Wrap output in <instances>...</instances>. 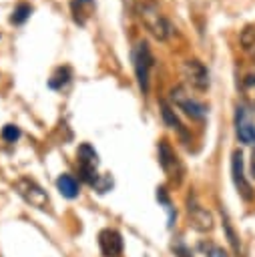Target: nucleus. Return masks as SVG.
Wrapping results in <instances>:
<instances>
[{
	"instance_id": "1",
	"label": "nucleus",
	"mask_w": 255,
	"mask_h": 257,
	"mask_svg": "<svg viewBox=\"0 0 255 257\" xmlns=\"http://www.w3.org/2000/svg\"><path fill=\"white\" fill-rule=\"evenodd\" d=\"M131 6H133V10L137 12V16L141 18V22L147 26V30H149L155 38L167 40V38L175 32V28H173V24L169 22V18L161 14L159 6H157L153 0H131Z\"/></svg>"
},
{
	"instance_id": "2",
	"label": "nucleus",
	"mask_w": 255,
	"mask_h": 257,
	"mask_svg": "<svg viewBox=\"0 0 255 257\" xmlns=\"http://www.w3.org/2000/svg\"><path fill=\"white\" fill-rule=\"evenodd\" d=\"M153 54L147 42H139L133 48V64H135V72H137V80L143 92L149 90V76H151V68H153Z\"/></svg>"
},
{
	"instance_id": "3",
	"label": "nucleus",
	"mask_w": 255,
	"mask_h": 257,
	"mask_svg": "<svg viewBox=\"0 0 255 257\" xmlns=\"http://www.w3.org/2000/svg\"><path fill=\"white\" fill-rule=\"evenodd\" d=\"M169 96H171V100H173L181 110H185V114H189L191 118H195V120L205 118L207 106L201 104L197 98H193L183 86H173L171 92H169Z\"/></svg>"
},
{
	"instance_id": "4",
	"label": "nucleus",
	"mask_w": 255,
	"mask_h": 257,
	"mask_svg": "<svg viewBox=\"0 0 255 257\" xmlns=\"http://www.w3.org/2000/svg\"><path fill=\"white\" fill-rule=\"evenodd\" d=\"M183 74H185V78L191 82V86H195L197 90H205V88H209V70H207V66L201 62V60H197V58H189V60H185V64H183Z\"/></svg>"
},
{
	"instance_id": "5",
	"label": "nucleus",
	"mask_w": 255,
	"mask_h": 257,
	"mask_svg": "<svg viewBox=\"0 0 255 257\" xmlns=\"http://www.w3.org/2000/svg\"><path fill=\"white\" fill-rule=\"evenodd\" d=\"M16 191L24 197L26 203H30L32 207H38V209H46L48 207V195L44 193V189L40 185H36L34 181L30 179H20L16 183Z\"/></svg>"
},
{
	"instance_id": "6",
	"label": "nucleus",
	"mask_w": 255,
	"mask_h": 257,
	"mask_svg": "<svg viewBox=\"0 0 255 257\" xmlns=\"http://www.w3.org/2000/svg\"><path fill=\"white\" fill-rule=\"evenodd\" d=\"M159 163H161L163 171H165L171 179L181 181V177H183V165H181L179 157L175 155V151L171 149V145H169L167 141H161V143H159Z\"/></svg>"
},
{
	"instance_id": "7",
	"label": "nucleus",
	"mask_w": 255,
	"mask_h": 257,
	"mask_svg": "<svg viewBox=\"0 0 255 257\" xmlns=\"http://www.w3.org/2000/svg\"><path fill=\"white\" fill-rule=\"evenodd\" d=\"M231 173H233V183H235V187H237V193H239L245 201H251V199H253V187H251V183L245 179L241 151H235V153H233V159H231Z\"/></svg>"
},
{
	"instance_id": "8",
	"label": "nucleus",
	"mask_w": 255,
	"mask_h": 257,
	"mask_svg": "<svg viewBox=\"0 0 255 257\" xmlns=\"http://www.w3.org/2000/svg\"><path fill=\"white\" fill-rule=\"evenodd\" d=\"M235 128H237V137H239L241 143H245V145H253L255 143V122L251 120V112L243 104L237 106Z\"/></svg>"
},
{
	"instance_id": "9",
	"label": "nucleus",
	"mask_w": 255,
	"mask_h": 257,
	"mask_svg": "<svg viewBox=\"0 0 255 257\" xmlns=\"http://www.w3.org/2000/svg\"><path fill=\"white\" fill-rule=\"evenodd\" d=\"M98 247L104 257H120L122 253V237L114 229H102L98 235Z\"/></svg>"
},
{
	"instance_id": "10",
	"label": "nucleus",
	"mask_w": 255,
	"mask_h": 257,
	"mask_svg": "<svg viewBox=\"0 0 255 257\" xmlns=\"http://www.w3.org/2000/svg\"><path fill=\"white\" fill-rule=\"evenodd\" d=\"M187 209H189V217L193 221V227L197 231H211L213 229V217H211V213L207 209H203L195 201L193 203L189 201V207Z\"/></svg>"
},
{
	"instance_id": "11",
	"label": "nucleus",
	"mask_w": 255,
	"mask_h": 257,
	"mask_svg": "<svg viewBox=\"0 0 255 257\" xmlns=\"http://www.w3.org/2000/svg\"><path fill=\"white\" fill-rule=\"evenodd\" d=\"M56 189H58V193H60L62 197H66V199H74V197L78 195V183H76V179H74L72 175H68V173H62V175L56 179Z\"/></svg>"
},
{
	"instance_id": "12",
	"label": "nucleus",
	"mask_w": 255,
	"mask_h": 257,
	"mask_svg": "<svg viewBox=\"0 0 255 257\" xmlns=\"http://www.w3.org/2000/svg\"><path fill=\"white\" fill-rule=\"evenodd\" d=\"M78 167H92V169H96V165H98V155H96V151L90 147V145H80L78 147Z\"/></svg>"
},
{
	"instance_id": "13",
	"label": "nucleus",
	"mask_w": 255,
	"mask_h": 257,
	"mask_svg": "<svg viewBox=\"0 0 255 257\" xmlns=\"http://www.w3.org/2000/svg\"><path fill=\"white\" fill-rule=\"evenodd\" d=\"M161 114H163V118H165V122L171 126V128H175L177 133H181L183 137H185V128H183V124H181V120L177 118V114H175V110L165 102V100H161Z\"/></svg>"
},
{
	"instance_id": "14",
	"label": "nucleus",
	"mask_w": 255,
	"mask_h": 257,
	"mask_svg": "<svg viewBox=\"0 0 255 257\" xmlns=\"http://www.w3.org/2000/svg\"><path fill=\"white\" fill-rule=\"evenodd\" d=\"M94 8V2L92 0H74L72 2V12H74V20L84 24V18L92 12Z\"/></svg>"
},
{
	"instance_id": "15",
	"label": "nucleus",
	"mask_w": 255,
	"mask_h": 257,
	"mask_svg": "<svg viewBox=\"0 0 255 257\" xmlns=\"http://www.w3.org/2000/svg\"><path fill=\"white\" fill-rule=\"evenodd\" d=\"M241 46L249 56H255V24H249L241 32Z\"/></svg>"
},
{
	"instance_id": "16",
	"label": "nucleus",
	"mask_w": 255,
	"mask_h": 257,
	"mask_svg": "<svg viewBox=\"0 0 255 257\" xmlns=\"http://www.w3.org/2000/svg\"><path fill=\"white\" fill-rule=\"evenodd\" d=\"M68 80H70V68L60 66V68L54 70V74H52V78L48 80V84H50V88H62Z\"/></svg>"
},
{
	"instance_id": "17",
	"label": "nucleus",
	"mask_w": 255,
	"mask_h": 257,
	"mask_svg": "<svg viewBox=\"0 0 255 257\" xmlns=\"http://www.w3.org/2000/svg\"><path fill=\"white\" fill-rule=\"evenodd\" d=\"M30 12H32V8L28 6V4H24V2H20L14 10H12V16H10V22L12 24H22V22H26V18L30 16Z\"/></svg>"
},
{
	"instance_id": "18",
	"label": "nucleus",
	"mask_w": 255,
	"mask_h": 257,
	"mask_svg": "<svg viewBox=\"0 0 255 257\" xmlns=\"http://www.w3.org/2000/svg\"><path fill=\"white\" fill-rule=\"evenodd\" d=\"M241 88H243V92H245V96H247V98L255 100V70H251V72L243 78Z\"/></svg>"
},
{
	"instance_id": "19",
	"label": "nucleus",
	"mask_w": 255,
	"mask_h": 257,
	"mask_svg": "<svg viewBox=\"0 0 255 257\" xmlns=\"http://www.w3.org/2000/svg\"><path fill=\"white\" fill-rule=\"evenodd\" d=\"M2 139H4L6 143L18 141V139H20V128H18L16 124H6V126L2 128Z\"/></svg>"
},
{
	"instance_id": "20",
	"label": "nucleus",
	"mask_w": 255,
	"mask_h": 257,
	"mask_svg": "<svg viewBox=\"0 0 255 257\" xmlns=\"http://www.w3.org/2000/svg\"><path fill=\"white\" fill-rule=\"evenodd\" d=\"M223 225H225V231H227V237H229V243L233 245V249H235V253H241V245H239V241H237L239 237H237V235H235V231L231 229V225H229V219H227V217L223 219Z\"/></svg>"
},
{
	"instance_id": "21",
	"label": "nucleus",
	"mask_w": 255,
	"mask_h": 257,
	"mask_svg": "<svg viewBox=\"0 0 255 257\" xmlns=\"http://www.w3.org/2000/svg\"><path fill=\"white\" fill-rule=\"evenodd\" d=\"M94 187L98 189V193H106V191L112 187V179H110V177H98V181H96Z\"/></svg>"
},
{
	"instance_id": "22",
	"label": "nucleus",
	"mask_w": 255,
	"mask_h": 257,
	"mask_svg": "<svg viewBox=\"0 0 255 257\" xmlns=\"http://www.w3.org/2000/svg\"><path fill=\"white\" fill-rule=\"evenodd\" d=\"M207 257H229L227 251L223 247H211V251L207 253Z\"/></svg>"
},
{
	"instance_id": "23",
	"label": "nucleus",
	"mask_w": 255,
	"mask_h": 257,
	"mask_svg": "<svg viewBox=\"0 0 255 257\" xmlns=\"http://www.w3.org/2000/svg\"><path fill=\"white\" fill-rule=\"evenodd\" d=\"M157 199H159L163 205H167V207L171 205V203H169V197H167V193H165V189H163V187H159V189H157Z\"/></svg>"
},
{
	"instance_id": "24",
	"label": "nucleus",
	"mask_w": 255,
	"mask_h": 257,
	"mask_svg": "<svg viewBox=\"0 0 255 257\" xmlns=\"http://www.w3.org/2000/svg\"><path fill=\"white\" fill-rule=\"evenodd\" d=\"M251 175L255 177V149L251 151Z\"/></svg>"
}]
</instances>
